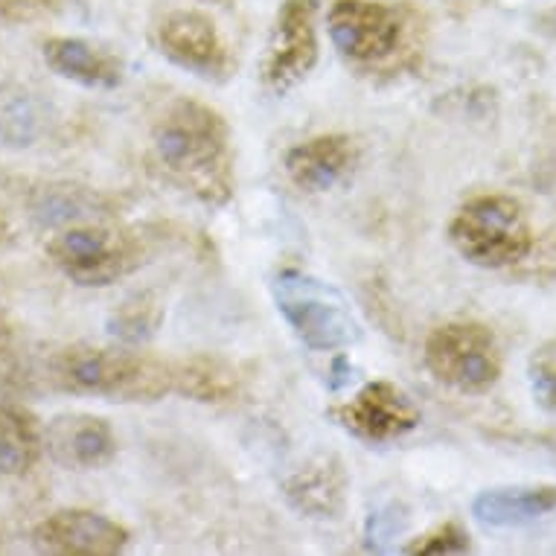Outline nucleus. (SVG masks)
Returning a JSON list of instances; mask_svg holds the SVG:
<instances>
[{
  "mask_svg": "<svg viewBox=\"0 0 556 556\" xmlns=\"http://www.w3.org/2000/svg\"><path fill=\"white\" fill-rule=\"evenodd\" d=\"M45 452L64 469H102L117 457V434L93 414H59L47 422Z\"/></svg>",
  "mask_w": 556,
  "mask_h": 556,
  "instance_id": "obj_12",
  "label": "nucleus"
},
{
  "mask_svg": "<svg viewBox=\"0 0 556 556\" xmlns=\"http://www.w3.org/2000/svg\"><path fill=\"white\" fill-rule=\"evenodd\" d=\"M152 152L173 184L207 207H222L233 199V143L228 119L207 102H169L152 128Z\"/></svg>",
  "mask_w": 556,
  "mask_h": 556,
  "instance_id": "obj_1",
  "label": "nucleus"
},
{
  "mask_svg": "<svg viewBox=\"0 0 556 556\" xmlns=\"http://www.w3.org/2000/svg\"><path fill=\"white\" fill-rule=\"evenodd\" d=\"M242 379L237 367L222 356L195 353V356L173 362V393H181L187 400L201 405H222L239 396Z\"/></svg>",
  "mask_w": 556,
  "mask_h": 556,
  "instance_id": "obj_17",
  "label": "nucleus"
},
{
  "mask_svg": "<svg viewBox=\"0 0 556 556\" xmlns=\"http://www.w3.org/2000/svg\"><path fill=\"white\" fill-rule=\"evenodd\" d=\"M157 324H161V306L152 294H135L117 306L114 318H111V332L123 341V344H140L149 336H155Z\"/></svg>",
  "mask_w": 556,
  "mask_h": 556,
  "instance_id": "obj_20",
  "label": "nucleus"
},
{
  "mask_svg": "<svg viewBox=\"0 0 556 556\" xmlns=\"http://www.w3.org/2000/svg\"><path fill=\"white\" fill-rule=\"evenodd\" d=\"M426 367L438 382L478 396L493 391L502 379V344L486 324L446 320L426 338Z\"/></svg>",
  "mask_w": 556,
  "mask_h": 556,
  "instance_id": "obj_6",
  "label": "nucleus"
},
{
  "mask_svg": "<svg viewBox=\"0 0 556 556\" xmlns=\"http://www.w3.org/2000/svg\"><path fill=\"white\" fill-rule=\"evenodd\" d=\"M50 382L76 396L157 402L173 393V362L135 346H64L50 362Z\"/></svg>",
  "mask_w": 556,
  "mask_h": 556,
  "instance_id": "obj_2",
  "label": "nucleus"
},
{
  "mask_svg": "<svg viewBox=\"0 0 556 556\" xmlns=\"http://www.w3.org/2000/svg\"><path fill=\"white\" fill-rule=\"evenodd\" d=\"M10 341H12V327H10V320L3 318V312H0V353L10 346Z\"/></svg>",
  "mask_w": 556,
  "mask_h": 556,
  "instance_id": "obj_24",
  "label": "nucleus"
},
{
  "mask_svg": "<svg viewBox=\"0 0 556 556\" xmlns=\"http://www.w3.org/2000/svg\"><path fill=\"white\" fill-rule=\"evenodd\" d=\"M475 519L490 528H521L556 513V483L493 486L475 495Z\"/></svg>",
  "mask_w": 556,
  "mask_h": 556,
  "instance_id": "obj_15",
  "label": "nucleus"
},
{
  "mask_svg": "<svg viewBox=\"0 0 556 556\" xmlns=\"http://www.w3.org/2000/svg\"><path fill=\"white\" fill-rule=\"evenodd\" d=\"M157 45L166 59L204 79H216L230 71V50L216 21L199 10L169 12L157 27Z\"/></svg>",
  "mask_w": 556,
  "mask_h": 556,
  "instance_id": "obj_11",
  "label": "nucleus"
},
{
  "mask_svg": "<svg viewBox=\"0 0 556 556\" xmlns=\"http://www.w3.org/2000/svg\"><path fill=\"white\" fill-rule=\"evenodd\" d=\"M286 498L312 519H336L346 502V475L336 457H315L286 481Z\"/></svg>",
  "mask_w": 556,
  "mask_h": 556,
  "instance_id": "obj_16",
  "label": "nucleus"
},
{
  "mask_svg": "<svg viewBox=\"0 0 556 556\" xmlns=\"http://www.w3.org/2000/svg\"><path fill=\"white\" fill-rule=\"evenodd\" d=\"M318 64V0H286L265 47L263 83L286 93Z\"/></svg>",
  "mask_w": 556,
  "mask_h": 556,
  "instance_id": "obj_7",
  "label": "nucleus"
},
{
  "mask_svg": "<svg viewBox=\"0 0 556 556\" xmlns=\"http://www.w3.org/2000/svg\"><path fill=\"white\" fill-rule=\"evenodd\" d=\"M530 382L539 405L556 410V353H539V358H533Z\"/></svg>",
  "mask_w": 556,
  "mask_h": 556,
  "instance_id": "obj_22",
  "label": "nucleus"
},
{
  "mask_svg": "<svg viewBox=\"0 0 556 556\" xmlns=\"http://www.w3.org/2000/svg\"><path fill=\"white\" fill-rule=\"evenodd\" d=\"M45 64L55 76L67 83L83 85V88H100L111 91L126 79V64L109 47L93 45L88 38L53 36L41 47Z\"/></svg>",
  "mask_w": 556,
  "mask_h": 556,
  "instance_id": "obj_14",
  "label": "nucleus"
},
{
  "mask_svg": "<svg viewBox=\"0 0 556 556\" xmlns=\"http://www.w3.org/2000/svg\"><path fill=\"white\" fill-rule=\"evenodd\" d=\"M38 131V111L18 85H0V140L7 147H29Z\"/></svg>",
  "mask_w": 556,
  "mask_h": 556,
  "instance_id": "obj_19",
  "label": "nucleus"
},
{
  "mask_svg": "<svg viewBox=\"0 0 556 556\" xmlns=\"http://www.w3.org/2000/svg\"><path fill=\"white\" fill-rule=\"evenodd\" d=\"M472 547L469 542V530L460 521H443L429 533H422L405 547V554H422V556H440V554H466Z\"/></svg>",
  "mask_w": 556,
  "mask_h": 556,
  "instance_id": "obj_21",
  "label": "nucleus"
},
{
  "mask_svg": "<svg viewBox=\"0 0 556 556\" xmlns=\"http://www.w3.org/2000/svg\"><path fill=\"white\" fill-rule=\"evenodd\" d=\"M45 455V431L27 410L0 408V475H27Z\"/></svg>",
  "mask_w": 556,
  "mask_h": 556,
  "instance_id": "obj_18",
  "label": "nucleus"
},
{
  "mask_svg": "<svg viewBox=\"0 0 556 556\" xmlns=\"http://www.w3.org/2000/svg\"><path fill=\"white\" fill-rule=\"evenodd\" d=\"M448 239L466 263L507 268L533 251V228L513 195L483 192L464 201L448 222Z\"/></svg>",
  "mask_w": 556,
  "mask_h": 556,
  "instance_id": "obj_3",
  "label": "nucleus"
},
{
  "mask_svg": "<svg viewBox=\"0 0 556 556\" xmlns=\"http://www.w3.org/2000/svg\"><path fill=\"white\" fill-rule=\"evenodd\" d=\"M47 256L76 286L102 289L135 274L143 263V248L131 233L105 225H67L47 242Z\"/></svg>",
  "mask_w": 556,
  "mask_h": 556,
  "instance_id": "obj_5",
  "label": "nucleus"
},
{
  "mask_svg": "<svg viewBox=\"0 0 556 556\" xmlns=\"http://www.w3.org/2000/svg\"><path fill=\"white\" fill-rule=\"evenodd\" d=\"M55 12V0H0V18L10 24H29Z\"/></svg>",
  "mask_w": 556,
  "mask_h": 556,
  "instance_id": "obj_23",
  "label": "nucleus"
},
{
  "mask_svg": "<svg viewBox=\"0 0 556 556\" xmlns=\"http://www.w3.org/2000/svg\"><path fill=\"white\" fill-rule=\"evenodd\" d=\"M329 417L341 429L362 440H370V443H388V440L402 438L420 426V408L400 384L388 382V379H376V382L365 384L353 400L332 405Z\"/></svg>",
  "mask_w": 556,
  "mask_h": 556,
  "instance_id": "obj_9",
  "label": "nucleus"
},
{
  "mask_svg": "<svg viewBox=\"0 0 556 556\" xmlns=\"http://www.w3.org/2000/svg\"><path fill=\"white\" fill-rule=\"evenodd\" d=\"M327 29L332 45L358 64L382 62L400 50L405 38L400 10L379 0H336L329 7Z\"/></svg>",
  "mask_w": 556,
  "mask_h": 556,
  "instance_id": "obj_8",
  "label": "nucleus"
},
{
  "mask_svg": "<svg viewBox=\"0 0 556 556\" xmlns=\"http://www.w3.org/2000/svg\"><path fill=\"white\" fill-rule=\"evenodd\" d=\"M128 539L131 533L126 525H119L105 513L85 510V507L50 513L33 530V542L38 551L62 556H114L128 545Z\"/></svg>",
  "mask_w": 556,
  "mask_h": 556,
  "instance_id": "obj_10",
  "label": "nucleus"
},
{
  "mask_svg": "<svg viewBox=\"0 0 556 556\" xmlns=\"http://www.w3.org/2000/svg\"><path fill=\"white\" fill-rule=\"evenodd\" d=\"M358 149L350 135H318L303 140L286 152V175L292 178L298 190L327 192L338 181H344L350 169L356 166Z\"/></svg>",
  "mask_w": 556,
  "mask_h": 556,
  "instance_id": "obj_13",
  "label": "nucleus"
},
{
  "mask_svg": "<svg viewBox=\"0 0 556 556\" xmlns=\"http://www.w3.org/2000/svg\"><path fill=\"white\" fill-rule=\"evenodd\" d=\"M271 292L286 324L315 353L346 350L362 338V324L344 294L318 277L301 268H283L274 277Z\"/></svg>",
  "mask_w": 556,
  "mask_h": 556,
  "instance_id": "obj_4",
  "label": "nucleus"
}]
</instances>
